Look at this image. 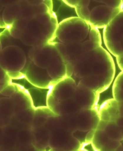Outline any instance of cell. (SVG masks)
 <instances>
[{
  "instance_id": "cell-1",
  "label": "cell",
  "mask_w": 123,
  "mask_h": 151,
  "mask_svg": "<svg viewBox=\"0 0 123 151\" xmlns=\"http://www.w3.org/2000/svg\"><path fill=\"white\" fill-rule=\"evenodd\" d=\"M89 29L87 22L78 17H69L58 24L55 36L64 44L80 42L88 35Z\"/></svg>"
},
{
  "instance_id": "cell-2",
  "label": "cell",
  "mask_w": 123,
  "mask_h": 151,
  "mask_svg": "<svg viewBox=\"0 0 123 151\" xmlns=\"http://www.w3.org/2000/svg\"><path fill=\"white\" fill-rule=\"evenodd\" d=\"M123 11L119 12L104 29L105 46L116 57L123 55Z\"/></svg>"
},
{
  "instance_id": "cell-3",
  "label": "cell",
  "mask_w": 123,
  "mask_h": 151,
  "mask_svg": "<svg viewBox=\"0 0 123 151\" xmlns=\"http://www.w3.org/2000/svg\"><path fill=\"white\" fill-rule=\"evenodd\" d=\"M26 63L24 52L17 46H8L0 50V66L7 73L20 72Z\"/></svg>"
},
{
  "instance_id": "cell-4",
  "label": "cell",
  "mask_w": 123,
  "mask_h": 151,
  "mask_svg": "<svg viewBox=\"0 0 123 151\" xmlns=\"http://www.w3.org/2000/svg\"><path fill=\"white\" fill-rule=\"evenodd\" d=\"M30 60L41 68L47 69L51 64L61 57L56 49L53 42L39 49L33 47L30 50L28 54Z\"/></svg>"
},
{
  "instance_id": "cell-5",
  "label": "cell",
  "mask_w": 123,
  "mask_h": 151,
  "mask_svg": "<svg viewBox=\"0 0 123 151\" xmlns=\"http://www.w3.org/2000/svg\"><path fill=\"white\" fill-rule=\"evenodd\" d=\"M24 76L29 82L35 87L50 89L54 82L48 73L47 69L41 68L30 60Z\"/></svg>"
},
{
  "instance_id": "cell-6",
  "label": "cell",
  "mask_w": 123,
  "mask_h": 151,
  "mask_svg": "<svg viewBox=\"0 0 123 151\" xmlns=\"http://www.w3.org/2000/svg\"><path fill=\"white\" fill-rule=\"evenodd\" d=\"M122 11V8L113 9L106 5L97 6L91 11L88 23L91 27L97 29L104 28Z\"/></svg>"
},
{
  "instance_id": "cell-7",
  "label": "cell",
  "mask_w": 123,
  "mask_h": 151,
  "mask_svg": "<svg viewBox=\"0 0 123 151\" xmlns=\"http://www.w3.org/2000/svg\"><path fill=\"white\" fill-rule=\"evenodd\" d=\"M77 87L74 79L65 77L56 82L49 89L54 97L61 101L72 98Z\"/></svg>"
},
{
  "instance_id": "cell-8",
  "label": "cell",
  "mask_w": 123,
  "mask_h": 151,
  "mask_svg": "<svg viewBox=\"0 0 123 151\" xmlns=\"http://www.w3.org/2000/svg\"><path fill=\"white\" fill-rule=\"evenodd\" d=\"M100 120L99 112L96 109L82 110L77 114V129L85 132L96 129Z\"/></svg>"
},
{
  "instance_id": "cell-9",
  "label": "cell",
  "mask_w": 123,
  "mask_h": 151,
  "mask_svg": "<svg viewBox=\"0 0 123 151\" xmlns=\"http://www.w3.org/2000/svg\"><path fill=\"white\" fill-rule=\"evenodd\" d=\"M72 98L82 110L93 109L97 99L95 91L86 89L78 85Z\"/></svg>"
},
{
  "instance_id": "cell-10",
  "label": "cell",
  "mask_w": 123,
  "mask_h": 151,
  "mask_svg": "<svg viewBox=\"0 0 123 151\" xmlns=\"http://www.w3.org/2000/svg\"><path fill=\"white\" fill-rule=\"evenodd\" d=\"M71 132L60 128L49 133V147L50 149H61L70 142L73 138Z\"/></svg>"
},
{
  "instance_id": "cell-11",
  "label": "cell",
  "mask_w": 123,
  "mask_h": 151,
  "mask_svg": "<svg viewBox=\"0 0 123 151\" xmlns=\"http://www.w3.org/2000/svg\"><path fill=\"white\" fill-rule=\"evenodd\" d=\"M19 88L20 89L10 97L13 102L14 115L24 111L34 108L28 91Z\"/></svg>"
},
{
  "instance_id": "cell-12",
  "label": "cell",
  "mask_w": 123,
  "mask_h": 151,
  "mask_svg": "<svg viewBox=\"0 0 123 151\" xmlns=\"http://www.w3.org/2000/svg\"><path fill=\"white\" fill-rule=\"evenodd\" d=\"M14 115L13 102L10 97L0 99V127L9 124L11 119Z\"/></svg>"
},
{
  "instance_id": "cell-13",
  "label": "cell",
  "mask_w": 123,
  "mask_h": 151,
  "mask_svg": "<svg viewBox=\"0 0 123 151\" xmlns=\"http://www.w3.org/2000/svg\"><path fill=\"white\" fill-rule=\"evenodd\" d=\"M49 89L37 88H30L28 91L35 109L47 107V101Z\"/></svg>"
},
{
  "instance_id": "cell-14",
  "label": "cell",
  "mask_w": 123,
  "mask_h": 151,
  "mask_svg": "<svg viewBox=\"0 0 123 151\" xmlns=\"http://www.w3.org/2000/svg\"><path fill=\"white\" fill-rule=\"evenodd\" d=\"M47 70L49 76L55 82L66 77L65 64L61 57L58 58L51 64Z\"/></svg>"
},
{
  "instance_id": "cell-15",
  "label": "cell",
  "mask_w": 123,
  "mask_h": 151,
  "mask_svg": "<svg viewBox=\"0 0 123 151\" xmlns=\"http://www.w3.org/2000/svg\"><path fill=\"white\" fill-rule=\"evenodd\" d=\"M55 115L47 107L35 109L32 128L44 126L49 117Z\"/></svg>"
},
{
  "instance_id": "cell-16",
  "label": "cell",
  "mask_w": 123,
  "mask_h": 151,
  "mask_svg": "<svg viewBox=\"0 0 123 151\" xmlns=\"http://www.w3.org/2000/svg\"><path fill=\"white\" fill-rule=\"evenodd\" d=\"M82 110L79 104L72 98L60 101L58 115L77 114Z\"/></svg>"
},
{
  "instance_id": "cell-17",
  "label": "cell",
  "mask_w": 123,
  "mask_h": 151,
  "mask_svg": "<svg viewBox=\"0 0 123 151\" xmlns=\"http://www.w3.org/2000/svg\"><path fill=\"white\" fill-rule=\"evenodd\" d=\"M19 10L17 1L12 3L6 6L3 13V19L6 25L11 27L16 20Z\"/></svg>"
},
{
  "instance_id": "cell-18",
  "label": "cell",
  "mask_w": 123,
  "mask_h": 151,
  "mask_svg": "<svg viewBox=\"0 0 123 151\" xmlns=\"http://www.w3.org/2000/svg\"><path fill=\"white\" fill-rule=\"evenodd\" d=\"M109 139L104 131L96 130L91 144L94 151H99Z\"/></svg>"
},
{
  "instance_id": "cell-19",
  "label": "cell",
  "mask_w": 123,
  "mask_h": 151,
  "mask_svg": "<svg viewBox=\"0 0 123 151\" xmlns=\"http://www.w3.org/2000/svg\"><path fill=\"white\" fill-rule=\"evenodd\" d=\"M104 131L110 139L119 141L122 140L123 128L118 126L114 122H109Z\"/></svg>"
},
{
  "instance_id": "cell-20",
  "label": "cell",
  "mask_w": 123,
  "mask_h": 151,
  "mask_svg": "<svg viewBox=\"0 0 123 151\" xmlns=\"http://www.w3.org/2000/svg\"><path fill=\"white\" fill-rule=\"evenodd\" d=\"M78 85L86 89L97 92L99 86L98 76L92 74L83 78Z\"/></svg>"
},
{
  "instance_id": "cell-21",
  "label": "cell",
  "mask_w": 123,
  "mask_h": 151,
  "mask_svg": "<svg viewBox=\"0 0 123 151\" xmlns=\"http://www.w3.org/2000/svg\"><path fill=\"white\" fill-rule=\"evenodd\" d=\"M43 25L39 23L35 18L29 21L26 28L23 32L37 39L44 36L41 31Z\"/></svg>"
},
{
  "instance_id": "cell-22",
  "label": "cell",
  "mask_w": 123,
  "mask_h": 151,
  "mask_svg": "<svg viewBox=\"0 0 123 151\" xmlns=\"http://www.w3.org/2000/svg\"><path fill=\"white\" fill-rule=\"evenodd\" d=\"M89 1H79L75 7L78 17L88 23L90 12L88 8Z\"/></svg>"
},
{
  "instance_id": "cell-23",
  "label": "cell",
  "mask_w": 123,
  "mask_h": 151,
  "mask_svg": "<svg viewBox=\"0 0 123 151\" xmlns=\"http://www.w3.org/2000/svg\"><path fill=\"white\" fill-rule=\"evenodd\" d=\"M123 72L118 75L113 87V96L118 103L123 102Z\"/></svg>"
},
{
  "instance_id": "cell-24",
  "label": "cell",
  "mask_w": 123,
  "mask_h": 151,
  "mask_svg": "<svg viewBox=\"0 0 123 151\" xmlns=\"http://www.w3.org/2000/svg\"><path fill=\"white\" fill-rule=\"evenodd\" d=\"M33 136L31 129L19 130L16 137L17 144L24 145L33 144Z\"/></svg>"
},
{
  "instance_id": "cell-25",
  "label": "cell",
  "mask_w": 123,
  "mask_h": 151,
  "mask_svg": "<svg viewBox=\"0 0 123 151\" xmlns=\"http://www.w3.org/2000/svg\"><path fill=\"white\" fill-rule=\"evenodd\" d=\"M81 144L74 137L70 142L61 149H50L49 151H75L80 148Z\"/></svg>"
},
{
  "instance_id": "cell-26",
  "label": "cell",
  "mask_w": 123,
  "mask_h": 151,
  "mask_svg": "<svg viewBox=\"0 0 123 151\" xmlns=\"http://www.w3.org/2000/svg\"><path fill=\"white\" fill-rule=\"evenodd\" d=\"M121 145V141L110 139L99 151H115Z\"/></svg>"
},
{
  "instance_id": "cell-27",
  "label": "cell",
  "mask_w": 123,
  "mask_h": 151,
  "mask_svg": "<svg viewBox=\"0 0 123 151\" xmlns=\"http://www.w3.org/2000/svg\"><path fill=\"white\" fill-rule=\"evenodd\" d=\"M19 131L17 128L9 124L3 127V135L7 137L16 139Z\"/></svg>"
},
{
  "instance_id": "cell-28",
  "label": "cell",
  "mask_w": 123,
  "mask_h": 151,
  "mask_svg": "<svg viewBox=\"0 0 123 151\" xmlns=\"http://www.w3.org/2000/svg\"><path fill=\"white\" fill-rule=\"evenodd\" d=\"M16 91L17 87L15 84L11 83L0 92V94L5 97H11L15 94Z\"/></svg>"
},
{
  "instance_id": "cell-29",
  "label": "cell",
  "mask_w": 123,
  "mask_h": 151,
  "mask_svg": "<svg viewBox=\"0 0 123 151\" xmlns=\"http://www.w3.org/2000/svg\"><path fill=\"white\" fill-rule=\"evenodd\" d=\"M89 38L91 41L101 46V37L98 29L92 27L89 32Z\"/></svg>"
},
{
  "instance_id": "cell-30",
  "label": "cell",
  "mask_w": 123,
  "mask_h": 151,
  "mask_svg": "<svg viewBox=\"0 0 123 151\" xmlns=\"http://www.w3.org/2000/svg\"><path fill=\"white\" fill-rule=\"evenodd\" d=\"M20 39L24 44L33 47H34L37 39L23 32V34Z\"/></svg>"
},
{
  "instance_id": "cell-31",
  "label": "cell",
  "mask_w": 123,
  "mask_h": 151,
  "mask_svg": "<svg viewBox=\"0 0 123 151\" xmlns=\"http://www.w3.org/2000/svg\"><path fill=\"white\" fill-rule=\"evenodd\" d=\"M29 22V21L25 19H17L14 22L11 26L23 32L26 28Z\"/></svg>"
},
{
  "instance_id": "cell-32",
  "label": "cell",
  "mask_w": 123,
  "mask_h": 151,
  "mask_svg": "<svg viewBox=\"0 0 123 151\" xmlns=\"http://www.w3.org/2000/svg\"><path fill=\"white\" fill-rule=\"evenodd\" d=\"M87 132L77 129L72 133V134L73 137L77 139L81 144H82L85 142L86 135Z\"/></svg>"
},
{
  "instance_id": "cell-33",
  "label": "cell",
  "mask_w": 123,
  "mask_h": 151,
  "mask_svg": "<svg viewBox=\"0 0 123 151\" xmlns=\"http://www.w3.org/2000/svg\"><path fill=\"white\" fill-rule=\"evenodd\" d=\"M98 2H102L105 4L108 7L114 9L117 8H122L123 9L122 1H97Z\"/></svg>"
},
{
  "instance_id": "cell-34",
  "label": "cell",
  "mask_w": 123,
  "mask_h": 151,
  "mask_svg": "<svg viewBox=\"0 0 123 151\" xmlns=\"http://www.w3.org/2000/svg\"><path fill=\"white\" fill-rule=\"evenodd\" d=\"M82 43L84 49L87 51L93 50H94L97 49V47L101 46L97 44V43L91 41L90 40H88V41L84 42Z\"/></svg>"
},
{
  "instance_id": "cell-35",
  "label": "cell",
  "mask_w": 123,
  "mask_h": 151,
  "mask_svg": "<svg viewBox=\"0 0 123 151\" xmlns=\"http://www.w3.org/2000/svg\"><path fill=\"white\" fill-rule=\"evenodd\" d=\"M9 33L11 36L16 39H20L23 32L11 26L9 29Z\"/></svg>"
},
{
  "instance_id": "cell-36",
  "label": "cell",
  "mask_w": 123,
  "mask_h": 151,
  "mask_svg": "<svg viewBox=\"0 0 123 151\" xmlns=\"http://www.w3.org/2000/svg\"><path fill=\"white\" fill-rule=\"evenodd\" d=\"M96 130V129H91L87 132V134L86 135L85 142H84L86 146L91 144L92 143L94 134H95Z\"/></svg>"
},
{
  "instance_id": "cell-37",
  "label": "cell",
  "mask_w": 123,
  "mask_h": 151,
  "mask_svg": "<svg viewBox=\"0 0 123 151\" xmlns=\"http://www.w3.org/2000/svg\"><path fill=\"white\" fill-rule=\"evenodd\" d=\"M11 78L8 75L7 72L0 66V82H6L10 81Z\"/></svg>"
},
{
  "instance_id": "cell-38",
  "label": "cell",
  "mask_w": 123,
  "mask_h": 151,
  "mask_svg": "<svg viewBox=\"0 0 123 151\" xmlns=\"http://www.w3.org/2000/svg\"><path fill=\"white\" fill-rule=\"evenodd\" d=\"M65 70H66V77H71L74 72V66L70 62L65 64Z\"/></svg>"
},
{
  "instance_id": "cell-39",
  "label": "cell",
  "mask_w": 123,
  "mask_h": 151,
  "mask_svg": "<svg viewBox=\"0 0 123 151\" xmlns=\"http://www.w3.org/2000/svg\"><path fill=\"white\" fill-rule=\"evenodd\" d=\"M109 122L104 121V120H100L98 124L97 125L96 130H103L104 131L105 128L107 126Z\"/></svg>"
},
{
  "instance_id": "cell-40",
  "label": "cell",
  "mask_w": 123,
  "mask_h": 151,
  "mask_svg": "<svg viewBox=\"0 0 123 151\" xmlns=\"http://www.w3.org/2000/svg\"><path fill=\"white\" fill-rule=\"evenodd\" d=\"M114 122L118 126L120 127H123V116L119 115L115 119Z\"/></svg>"
},
{
  "instance_id": "cell-41",
  "label": "cell",
  "mask_w": 123,
  "mask_h": 151,
  "mask_svg": "<svg viewBox=\"0 0 123 151\" xmlns=\"http://www.w3.org/2000/svg\"><path fill=\"white\" fill-rule=\"evenodd\" d=\"M79 1H63L64 2L71 7H76Z\"/></svg>"
},
{
  "instance_id": "cell-42",
  "label": "cell",
  "mask_w": 123,
  "mask_h": 151,
  "mask_svg": "<svg viewBox=\"0 0 123 151\" xmlns=\"http://www.w3.org/2000/svg\"><path fill=\"white\" fill-rule=\"evenodd\" d=\"M123 55L118 56L117 57V63L119 65V68H120L122 71L123 70Z\"/></svg>"
},
{
  "instance_id": "cell-43",
  "label": "cell",
  "mask_w": 123,
  "mask_h": 151,
  "mask_svg": "<svg viewBox=\"0 0 123 151\" xmlns=\"http://www.w3.org/2000/svg\"><path fill=\"white\" fill-rule=\"evenodd\" d=\"M86 145L84 143L81 144V147L78 150L75 151H89L85 149Z\"/></svg>"
},
{
  "instance_id": "cell-44",
  "label": "cell",
  "mask_w": 123,
  "mask_h": 151,
  "mask_svg": "<svg viewBox=\"0 0 123 151\" xmlns=\"http://www.w3.org/2000/svg\"><path fill=\"white\" fill-rule=\"evenodd\" d=\"M115 151H123L122 146V144L119 146V147Z\"/></svg>"
},
{
  "instance_id": "cell-45",
  "label": "cell",
  "mask_w": 123,
  "mask_h": 151,
  "mask_svg": "<svg viewBox=\"0 0 123 151\" xmlns=\"http://www.w3.org/2000/svg\"><path fill=\"white\" fill-rule=\"evenodd\" d=\"M36 148L34 151H46V149H42L38 148L35 147Z\"/></svg>"
},
{
  "instance_id": "cell-46",
  "label": "cell",
  "mask_w": 123,
  "mask_h": 151,
  "mask_svg": "<svg viewBox=\"0 0 123 151\" xmlns=\"http://www.w3.org/2000/svg\"><path fill=\"white\" fill-rule=\"evenodd\" d=\"M4 6V4H3V3L1 1H0V12L2 10Z\"/></svg>"
},
{
  "instance_id": "cell-47",
  "label": "cell",
  "mask_w": 123,
  "mask_h": 151,
  "mask_svg": "<svg viewBox=\"0 0 123 151\" xmlns=\"http://www.w3.org/2000/svg\"><path fill=\"white\" fill-rule=\"evenodd\" d=\"M2 49H3V48H2V45H1V41H0V50H1Z\"/></svg>"
}]
</instances>
